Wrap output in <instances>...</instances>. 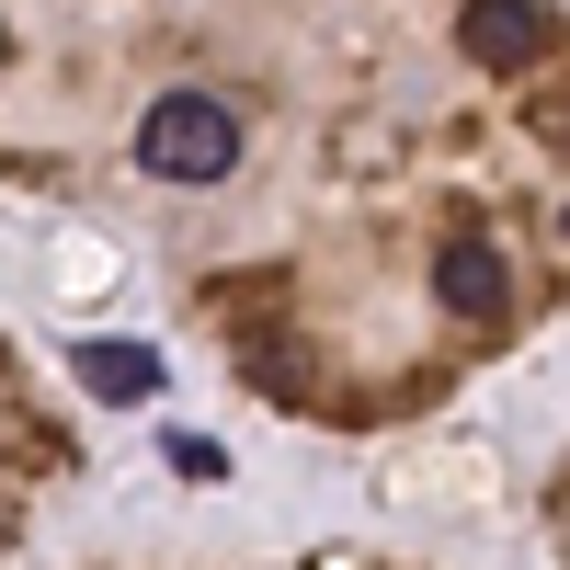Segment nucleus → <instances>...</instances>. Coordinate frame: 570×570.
<instances>
[{
  "mask_svg": "<svg viewBox=\"0 0 570 570\" xmlns=\"http://www.w3.org/2000/svg\"><path fill=\"white\" fill-rule=\"evenodd\" d=\"M252 149V126L217 104V91H160L149 126H137V171L149 183H228Z\"/></svg>",
  "mask_w": 570,
  "mask_h": 570,
  "instance_id": "nucleus-1",
  "label": "nucleus"
},
{
  "mask_svg": "<svg viewBox=\"0 0 570 570\" xmlns=\"http://www.w3.org/2000/svg\"><path fill=\"white\" fill-rule=\"evenodd\" d=\"M456 46L491 80H525L548 46H559V12H548V0H456Z\"/></svg>",
  "mask_w": 570,
  "mask_h": 570,
  "instance_id": "nucleus-2",
  "label": "nucleus"
},
{
  "mask_svg": "<svg viewBox=\"0 0 570 570\" xmlns=\"http://www.w3.org/2000/svg\"><path fill=\"white\" fill-rule=\"evenodd\" d=\"M434 297H445L468 331H502V320H513V263H502L491 228H456V240L434 252Z\"/></svg>",
  "mask_w": 570,
  "mask_h": 570,
  "instance_id": "nucleus-3",
  "label": "nucleus"
},
{
  "mask_svg": "<svg viewBox=\"0 0 570 570\" xmlns=\"http://www.w3.org/2000/svg\"><path fill=\"white\" fill-rule=\"evenodd\" d=\"M69 365H80L91 400H160V354L149 343H80Z\"/></svg>",
  "mask_w": 570,
  "mask_h": 570,
  "instance_id": "nucleus-4",
  "label": "nucleus"
},
{
  "mask_svg": "<svg viewBox=\"0 0 570 570\" xmlns=\"http://www.w3.org/2000/svg\"><path fill=\"white\" fill-rule=\"evenodd\" d=\"M240 365H252V389H274L285 411H308V400H320V365H308V343H252Z\"/></svg>",
  "mask_w": 570,
  "mask_h": 570,
  "instance_id": "nucleus-5",
  "label": "nucleus"
},
{
  "mask_svg": "<svg viewBox=\"0 0 570 570\" xmlns=\"http://www.w3.org/2000/svg\"><path fill=\"white\" fill-rule=\"evenodd\" d=\"M171 468H183V480H228V445H206V434H171Z\"/></svg>",
  "mask_w": 570,
  "mask_h": 570,
  "instance_id": "nucleus-6",
  "label": "nucleus"
},
{
  "mask_svg": "<svg viewBox=\"0 0 570 570\" xmlns=\"http://www.w3.org/2000/svg\"><path fill=\"white\" fill-rule=\"evenodd\" d=\"M0 58H12V35H0Z\"/></svg>",
  "mask_w": 570,
  "mask_h": 570,
  "instance_id": "nucleus-7",
  "label": "nucleus"
},
{
  "mask_svg": "<svg viewBox=\"0 0 570 570\" xmlns=\"http://www.w3.org/2000/svg\"><path fill=\"white\" fill-rule=\"evenodd\" d=\"M559 149H570V126H559Z\"/></svg>",
  "mask_w": 570,
  "mask_h": 570,
  "instance_id": "nucleus-8",
  "label": "nucleus"
},
{
  "mask_svg": "<svg viewBox=\"0 0 570 570\" xmlns=\"http://www.w3.org/2000/svg\"><path fill=\"white\" fill-rule=\"evenodd\" d=\"M559 228H570V217H559Z\"/></svg>",
  "mask_w": 570,
  "mask_h": 570,
  "instance_id": "nucleus-9",
  "label": "nucleus"
}]
</instances>
